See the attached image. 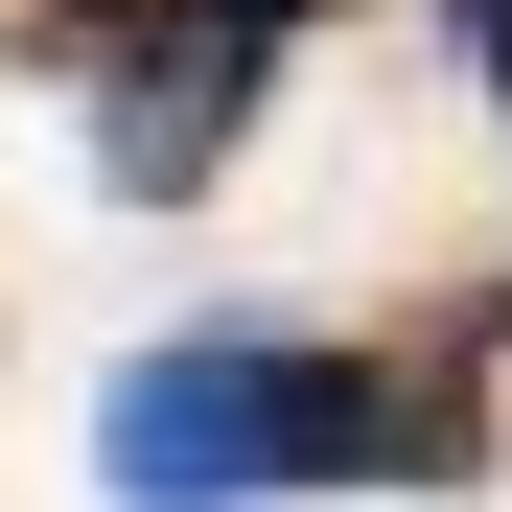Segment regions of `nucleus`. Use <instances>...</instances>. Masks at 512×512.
I'll return each instance as SVG.
<instances>
[{"instance_id": "f257e3e1", "label": "nucleus", "mask_w": 512, "mask_h": 512, "mask_svg": "<svg viewBox=\"0 0 512 512\" xmlns=\"http://www.w3.org/2000/svg\"><path fill=\"white\" fill-rule=\"evenodd\" d=\"M489 350H512V303H443V350H303V326H187V350H117V396H94V489H117V512L489 489Z\"/></svg>"}, {"instance_id": "f03ea898", "label": "nucleus", "mask_w": 512, "mask_h": 512, "mask_svg": "<svg viewBox=\"0 0 512 512\" xmlns=\"http://www.w3.org/2000/svg\"><path fill=\"white\" fill-rule=\"evenodd\" d=\"M187 24H210V0H24V47H47V70H94V94H140Z\"/></svg>"}, {"instance_id": "7ed1b4c3", "label": "nucleus", "mask_w": 512, "mask_h": 512, "mask_svg": "<svg viewBox=\"0 0 512 512\" xmlns=\"http://www.w3.org/2000/svg\"><path fill=\"white\" fill-rule=\"evenodd\" d=\"M443 24H466V70H489V94H512V0H443Z\"/></svg>"}]
</instances>
